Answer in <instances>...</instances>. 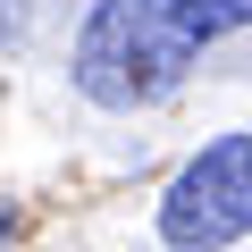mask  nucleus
<instances>
[{
    "label": "nucleus",
    "mask_w": 252,
    "mask_h": 252,
    "mask_svg": "<svg viewBox=\"0 0 252 252\" xmlns=\"http://www.w3.org/2000/svg\"><path fill=\"white\" fill-rule=\"evenodd\" d=\"M202 42L210 34L185 17V0H101L76 42V84L101 109H135L160 84H177Z\"/></svg>",
    "instance_id": "obj_1"
},
{
    "label": "nucleus",
    "mask_w": 252,
    "mask_h": 252,
    "mask_svg": "<svg viewBox=\"0 0 252 252\" xmlns=\"http://www.w3.org/2000/svg\"><path fill=\"white\" fill-rule=\"evenodd\" d=\"M160 235L177 252H219L252 235V135H219L160 202Z\"/></svg>",
    "instance_id": "obj_2"
},
{
    "label": "nucleus",
    "mask_w": 252,
    "mask_h": 252,
    "mask_svg": "<svg viewBox=\"0 0 252 252\" xmlns=\"http://www.w3.org/2000/svg\"><path fill=\"white\" fill-rule=\"evenodd\" d=\"M185 17L202 34H227V26H252V0H185Z\"/></svg>",
    "instance_id": "obj_3"
},
{
    "label": "nucleus",
    "mask_w": 252,
    "mask_h": 252,
    "mask_svg": "<svg viewBox=\"0 0 252 252\" xmlns=\"http://www.w3.org/2000/svg\"><path fill=\"white\" fill-rule=\"evenodd\" d=\"M0 235H9V219H0Z\"/></svg>",
    "instance_id": "obj_4"
}]
</instances>
